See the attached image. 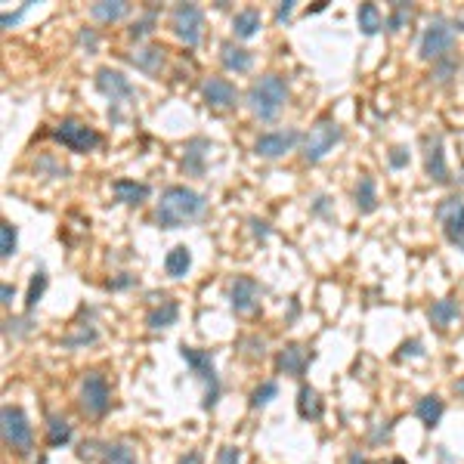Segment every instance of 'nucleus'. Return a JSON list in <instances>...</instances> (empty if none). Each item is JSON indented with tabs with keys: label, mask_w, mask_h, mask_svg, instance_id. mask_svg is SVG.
Wrapping results in <instances>:
<instances>
[{
	"label": "nucleus",
	"mask_w": 464,
	"mask_h": 464,
	"mask_svg": "<svg viewBox=\"0 0 464 464\" xmlns=\"http://www.w3.org/2000/svg\"><path fill=\"white\" fill-rule=\"evenodd\" d=\"M251 226H254V236H260V238H266V236H269L266 223H260V220H251Z\"/></svg>",
	"instance_id": "de8ad7c7"
},
{
	"label": "nucleus",
	"mask_w": 464,
	"mask_h": 464,
	"mask_svg": "<svg viewBox=\"0 0 464 464\" xmlns=\"http://www.w3.org/2000/svg\"><path fill=\"white\" fill-rule=\"evenodd\" d=\"M455 28H458V31H464V19H455Z\"/></svg>",
	"instance_id": "603ef678"
},
{
	"label": "nucleus",
	"mask_w": 464,
	"mask_h": 464,
	"mask_svg": "<svg viewBox=\"0 0 464 464\" xmlns=\"http://www.w3.org/2000/svg\"><path fill=\"white\" fill-rule=\"evenodd\" d=\"M96 90L103 93L112 105H118L121 99L134 96V84H130L121 72H115V68H99L96 72Z\"/></svg>",
	"instance_id": "ddd939ff"
},
{
	"label": "nucleus",
	"mask_w": 464,
	"mask_h": 464,
	"mask_svg": "<svg viewBox=\"0 0 464 464\" xmlns=\"http://www.w3.org/2000/svg\"><path fill=\"white\" fill-rule=\"evenodd\" d=\"M127 285H134V278L121 276V278H115V282H108V288H127Z\"/></svg>",
	"instance_id": "09e8293b"
},
{
	"label": "nucleus",
	"mask_w": 464,
	"mask_h": 464,
	"mask_svg": "<svg viewBox=\"0 0 464 464\" xmlns=\"http://www.w3.org/2000/svg\"><path fill=\"white\" fill-rule=\"evenodd\" d=\"M183 359H186V366H189V368L201 378V381L207 384V390H205V402H201V406L211 408L214 402H217V397H220V381H217L211 350H198V347H183Z\"/></svg>",
	"instance_id": "423d86ee"
},
{
	"label": "nucleus",
	"mask_w": 464,
	"mask_h": 464,
	"mask_svg": "<svg viewBox=\"0 0 464 464\" xmlns=\"http://www.w3.org/2000/svg\"><path fill=\"white\" fill-rule=\"evenodd\" d=\"M455 319H458V304H455L452 297H443V300H433L430 307V322L437 325V328H449Z\"/></svg>",
	"instance_id": "b1692460"
},
{
	"label": "nucleus",
	"mask_w": 464,
	"mask_h": 464,
	"mask_svg": "<svg viewBox=\"0 0 464 464\" xmlns=\"http://www.w3.org/2000/svg\"><path fill=\"white\" fill-rule=\"evenodd\" d=\"M437 220L443 226L449 242L458 247V251H464V198H458V195L443 198L437 205Z\"/></svg>",
	"instance_id": "1a4fd4ad"
},
{
	"label": "nucleus",
	"mask_w": 464,
	"mask_h": 464,
	"mask_svg": "<svg viewBox=\"0 0 464 464\" xmlns=\"http://www.w3.org/2000/svg\"><path fill=\"white\" fill-rule=\"evenodd\" d=\"M189 266H192V254H189V247H186V245L170 247L167 257H165V269H167V276H170V278H183L186 273H189Z\"/></svg>",
	"instance_id": "412c9836"
},
{
	"label": "nucleus",
	"mask_w": 464,
	"mask_h": 464,
	"mask_svg": "<svg viewBox=\"0 0 464 464\" xmlns=\"http://www.w3.org/2000/svg\"><path fill=\"white\" fill-rule=\"evenodd\" d=\"M112 192L121 205H143V201L149 198V186L136 183V180H115Z\"/></svg>",
	"instance_id": "a211bd4d"
},
{
	"label": "nucleus",
	"mask_w": 464,
	"mask_h": 464,
	"mask_svg": "<svg viewBox=\"0 0 464 464\" xmlns=\"http://www.w3.org/2000/svg\"><path fill=\"white\" fill-rule=\"evenodd\" d=\"M201 96H205V103L211 108H232L238 103L236 84L226 81V77H207V81L201 84Z\"/></svg>",
	"instance_id": "4468645a"
},
{
	"label": "nucleus",
	"mask_w": 464,
	"mask_h": 464,
	"mask_svg": "<svg viewBox=\"0 0 464 464\" xmlns=\"http://www.w3.org/2000/svg\"><path fill=\"white\" fill-rule=\"evenodd\" d=\"M278 393V387H276V381H266V384H260L257 390L251 393V408H260V406H266L269 399H273Z\"/></svg>",
	"instance_id": "f704fd0d"
},
{
	"label": "nucleus",
	"mask_w": 464,
	"mask_h": 464,
	"mask_svg": "<svg viewBox=\"0 0 464 464\" xmlns=\"http://www.w3.org/2000/svg\"><path fill=\"white\" fill-rule=\"evenodd\" d=\"M424 167H427L430 180L449 183V167H446V155H443V136H439V134L427 136V155H424Z\"/></svg>",
	"instance_id": "2eb2a0df"
},
{
	"label": "nucleus",
	"mask_w": 464,
	"mask_h": 464,
	"mask_svg": "<svg viewBox=\"0 0 464 464\" xmlns=\"http://www.w3.org/2000/svg\"><path fill=\"white\" fill-rule=\"evenodd\" d=\"M390 165H393V167H406V165H408V152L402 149V146H397V149L390 152Z\"/></svg>",
	"instance_id": "a19ab883"
},
{
	"label": "nucleus",
	"mask_w": 464,
	"mask_h": 464,
	"mask_svg": "<svg viewBox=\"0 0 464 464\" xmlns=\"http://www.w3.org/2000/svg\"><path fill=\"white\" fill-rule=\"evenodd\" d=\"M415 415L421 418L427 427H433V424H439V418H443V399H439V397H424V399H418Z\"/></svg>",
	"instance_id": "c85d7f7f"
},
{
	"label": "nucleus",
	"mask_w": 464,
	"mask_h": 464,
	"mask_svg": "<svg viewBox=\"0 0 464 464\" xmlns=\"http://www.w3.org/2000/svg\"><path fill=\"white\" fill-rule=\"evenodd\" d=\"M406 356H424L421 340H406V344L399 347V359H406Z\"/></svg>",
	"instance_id": "ea45409f"
},
{
	"label": "nucleus",
	"mask_w": 464,
	"mask_h": 464,
	"mask_svg": "<svg viewBox=\"0 0 464 464\" xmlns=\"http://www.w3.org/2000/svg\"><path fill=\"white\" fill-rule=\"evenodd\" d=\"M340 136H344V130H340V124L335 118L316 121L313 127H309V134L304 136V161H309V165L322 161L325 155L340 143Z\"/></svg>",
	"instance_id": "7ed1b4c3"
},
{
	"label": "nucleus",
	"mask_w": 464,
	"mask_h": 464,
	"mask_svg": "<svg viewBox=\"0 0 464 464\" xmlns=\"http://www.w3.org/2000/svg\"><path fill=\"white\" fill-rule=\"evenodd\" d=\"M205 195L189 189V186H167L161 192L158 207H155V220H158L161 229H180L183 223L205 214Z\"/></svg>",
	"instance_id": "f257e3e1"
},
{
	"label": "nucleus",
	"mask_w": 464,
	"mask_h": 464,
	"mask_svg": "<svg viewBox=\"0 0 464 464\" xmlns=\"http://www.w3.org/2000/svg\"><path fill=\"white\" fill-rule=\"evenodd\" d=\"M112 406V390H108V381L105 375L99 371H87L81 381V408L93 418H103Z\"/></svg>",
	"instance_id": "0eeeda50"
},
{
	"label": "nucleus",
	"mask_w": 464,
	"mask_h": 464,
	"mask_svg": "<svg viewBox=\"0 0 464 464\" xmlns=\"http://www.w3.org/2000/svg\"><path fill=\"white\" fill-rule=\"evenodd\" d=\"M297 412L300 418H307V421H319L322 418V399H319V393L313 390V387H300V393H297Z\"/></svg>",
	"instance_id": "5701e85b"
},
{
	"label": "nucleus",
	"mask_w": 464,
	"mask_h": 464,
	"mask_svg": "<svg viewBox=\"0 0 464 464\" xmlns=\"http://www.w3.org/2000/svg\"><path fill=\"white\" fill-rule=\"evenodd\" d=\"M174 31L186 46H195L201 41V28H205V15L195 4H176L174 6Z\"/></svg>",
	"instance_id": "9d476101"
},
{
	"label": "nucleus",
	"mask_w": 464,
	"mask_h": 464,
	"mask_svg": "<svg viewBox=\"0 0 464 464\" xmlns=\"http://www.w3.org/2000/svg\"><path fill=\"white\" fill-rule=\"evenodd\" d=\"M0 297H4V307H10V304H13V297H15V288H13L10 282H6L4 288H0Z\"/></svg>",
	"instance_id": "a18cd8bd"
},
{
	"label": "nucleus",
	"mask_w": 464,
	"mask_h": 464,
	"mask_svg": "<svg viewBox=\"0 0 464 464\" xmlns=\"http://www.w3.org/2000/svg\"><path fill=\"white\" fill-rule=\"evenodd\" d=\"M408 19H412V6H408L406 0H397V4H393V15L387 19V28H390V31H399Z\"/></svg>",
	"instance_id": "473e14b6"
},
{
	"label": "nucleus",
	"mask_w": 464,
	"mask_h": 464,
	"mask_svg": "<svg viewBox=\"0 0 464 464\" xmlns=\"http://www.w3.org/2000/svg\"><path fill=\"white\" fill-rule=\"evenodd\" d=\"M300 143V134L297 130H266V134L257 136V143H254V155H260V158H278V155L291 152L294 146Z\"/></svg>",
	"instance_id": "9b49d317"
},
{
	"label": "nucleus",
	"mask_w": 464,
	"mask_h": 464,
	"mask_svg": "<svg viewBox=\"0 0 464 464\" xmlns=\"http://www.w3.org/2000/svg\"><path fill=\"white\" fill-rule=\"evenodd\" d=\"M13 254H15V226L10 220H4L0 223V257L10 260Z\"/></svg>",
	"instance_id": "2f4dec72"
},
{
	"label": "nucleus",
	"mask_w": 464,
	"mask_h": 464,
	"mask_svg": "<svg viewBox=\"0 0 464 464\" xmlns=\"http://www.w3.org/2000/svg\"><path fill=\"white\" fill-rule=\"evenodd\" d=\"M93 340H96V328H87V325H84L77 335L65 337V347H81V344H93Z\"/></svg>",
	"instance_id": "4c0bfd02"
},
{
	"label": "nucleus",
	"mask_w": 464,
	"mask_h": 464,
	"mask_svg": "<svg viewBox=\"0 0 464 464\" xmlns=\"http://www.w3.org/2000/svg\"><path fill=\"white\" fill-rule=\"evenodd\" d=\"M452 44H455V22L437 15V19H430V25L424 28V34H421V59H427V62L446 59V53L452 50Z\"/></svg>",
	"instance_id": "20e7f679"
},
{
	"label": "nucleus",
	"mask_w": 464,
	"mask_h": 464,
	"mask_svg": "<svg viewBox=\"0 0 464 464\" xmlns=\"http://www.w3.org/2000/svg\"><path fill=\"white\" fill-rule=\"evenodd\" d=\"M93 449H96V443H84L81 449H77V458H81V461H90L93 455H96V452H93Z\"/></svg>",
	"instance_id": "c03bdc74"
},
{
	"label": "nucleus",
	"mask_w": 464,
	"mask_h": 464,
	"mask_svg": "<svg viewBox=\"0 0 464 464\" xmlns=\"http://www.w3.org/2000/svg\"><path fill=\"white\" fill-rule=\"evenodd\" d=\"M260 297H263V288L251 276H238L229 288V304L236 313H254L260 307Z\"/></svg>",
	"instance_id": "f8f14e48"
},
{
	"label": "nucleus",
	"mask_w": 464,
	"mask_h": 464,
	"mask_svg": "<svg viewBox=\"0 0 464 464\" xmlns=\"http://www.w3.org/2000/svg\"><path fill=\"white\" fill-rule=\"evenodd\" d=\"M220 62L229 68V72H247V68L254 65V56L247 50H242V46H236V44H223L220 46Z\"/></svg>",
	"instance_id": "6ab92c4d"
},
{
	"label": "nucleus",
	"mask_w": 464,
	"mask_h": 464,
	"mask_svg": "<svg viewBox=\"0 0 464 464\" xmlns=\"http://www.w3.org/2000/svg\"><path fill=\"white\" fill-rule=\"evenodd\" d=\"M4 443L19 455L31 452V446H34V430H31L25 412L15 406H4Z\"/></svg>",
	"instance_id": "6e6552de"
},
{
	"label": "nucleus",
	"mask_w": 464,
	"mask_h": 464,
	"mask_svg": "<svg viewBox=\"0 0 464 464\" xmlns=\"http://www.w3.org/2000/svg\"><path fill=\"white\" fill-rule=\"evenodd\" d=\"M25 10H28V4H25V6H22V10H19V13H4V19H0V22H4V28H10V25H15V22H19V19H22V15H25Z\"/></svg>",
	"instance_id": "37998d69"
},
{
	"label": "nucleus",
	"mask_w": 464,
	"mask_h": 464,
	"mask_svg": "<svg viewBox=\"0 0 464 464\" xmlns=\"http://www.w3.org/2000/svg\"><path fill=\"white\" fill-rule=\"evenodd\" d=\"M232 31H236V37H254L260 31V10H242L236 13V19H232Z\"/></svg>",
	"instance_id": "bb28decb"
},
{
	"label": "nucleus",
	"mask_w": 464,
	"mask_h": 464,
	"mask_svg": "<svg viewBox=\"0 0 464 464\" xmlns=\"http://www.w3.org/2000/svg\"><path fill=\"white\" fill-rule=\"evenodd\" d=\"M68 439H72V424L59 415H50V421H46V443L56 449V446H65Z\"/></svg>",
	"instance_id": "cd10ccee"
},
{
	"label": "nucleus",
	"mask_w": 464,
	"mask_h": 464,
	"mask_svg": "<svg viewBox=\"0 0 464 464\" xmlns=\"http://www.w3.org/2000/svg\"><path fill=\"white\" fill-rule=\"evenodd\" d=\"M207 149H211V143L201 139V136L186 143V155H183V170H186V174H192V176L205 174V155H207Z\"/></svg>",
	"instance_id": "f3484780"
},
{
	"label": "nucleus",
	"mask_w": 464,
	"mask_h": 464,
	"mask_svg": "<svg viewBox=\"0 0 464 464\" xmlns=\"http://www.w3.org/2000/svg\"><path fill=\"white\" fill-rule=\"evenodd\" d=\"M176 316H180V307H176L174 300H165V304L155 307L152 313L146 316V325H149L152 331H158V328H167V325H174Z\"/></svg>",
	"instance_id": "393cba45"
},
{
	"label": "nucleus",
	"mask_w": 464,
	"mask_h": 464,
	"mask_svg": "<svg viewBox=\"0 0 464 464\" xmlns=\"http://www.w3.org/2000/svg\"><path fill=\"white\" fill-rule=\"evenodd\" d=\"M455 393H458V397H464V378H461V381H455Z\"/></svg>",
	"instance_id": "8fccbe9b"
},
{
	"label": "nucleus",
	"mask_w": 464,
	"mask_h": 464,
	"mask_svg": "<svg viewBox=\"0 0 464 464\" xmlns=\"http://www.w3.org/2000/svg\"><path fill=\"white\" fill-rule=\"evenodd\" d=\"M81 44H87L90 50H96V34H93V31H81Z\"/></svg>",
	"instance_id": "49530a36"
},
{
	"label": "nucleus",
	"mask_w": 464,
	"mask_h": 464,
	"mask_svg": "<svg viewBox=\"0 0 464 464\" xmlns=\"http://www.w3.org/2000/svg\"><path fill=\"white\" fill-rule=\"evenodd\" d=\"M452 75H455V62L449 59V56H446V59H439V62H433V77H437L439 84H446Z\"/></svg>",
	"instance_id": "e433bc0d"
},
{
	"label": "nucleus",
	"mask_w": 464,
	"mask_h": 464,
	"mask_svg": "<svg viewBox=\"0 0 464 464\" xmlns=\"http://www.w3.org/2000/svg\"><path fill=\"white\" fill-rule=\"evenodd\" d=\"M44 288H46V276L44 273H34V278H31V285H28V294H25V307L28 309L37 307V300L44 297Z\"/></svg>",
	"instance_id": "72a5a7b5"
},
{
	"label": "nucleus",
	"mask_w": 464,
	"mask_h": 464,
	"mask_svg": "<svg viewBox=\"0 0 464 464\" xmlns=\"http://www.w3.org/2000/svg\"><path fill=\"white\" fill-rule=\"evenodd\" d=\"M152 28H155V13L149 10L139 22H134V28H130V37H134V41H139V37L152 34Z\"/></svg>",
	"instance_id": "c9c22d12"
},
{
	"label": "nucleus",
	"mask_w": 464,
	"mask_h": 464,
	"mask_svg": "<svg viewBox=\"0 0 464 464\" xmlns=\"http://www.w3.org/2000/svg\"><path fill=\"white\" fill-rule=\"evenodd\" d=\"M356 19H359V28H362V34H378V31L384 28L381 10H378L375 4H362V6H359V13H356Z\"/></svg>",
	"instance_id": "c756f323"
},
{
	"label": "nucleus",
	"mask_w": 464,
	"mask_h": 464,
	"mask_svg": "<svg viewBox=\"0 0 464 464\" xmlns=\"http://www.w3.org/2000/svg\"><path fill=\"white\" fill-rule=\"evenodd\" d=\"M53 136L72 152H93V149H99V143H103V136H99L90 124H81L75 118L59 121L56 127H53Z\"/></svg>",
	"instance_id": "39448f33"
},
{
	"label": "nucleus",
	"mask_w": 464,
	"mask_h": 464,
	"mask_svg": "<svg viewBox=\"0 0 464 464\" xmlns=\"http://www.w3.org/2000/svg\"><path fill=\"white\" fill-rule=\"evenodd\" d=\"M242 461V452L236 446H223L220 455H217V464H238Z\"/></svg>",
	"instance_id": "58836bf2"
},
{
	"label": "nucleus",
	"mask_w": 464,
	"mask_h": 464,
	"mask_svg": "<svg viewBox=\"0 0 464 464\" xmlns=\"http://www.w3.org/2000/svg\"><path fill=\"white\" fill-rule=\"evenodd\" d=\"M130 62H134L139 72L158 75L161 65H165V50H161V46H143V50H136L134 56H130Z\"/></svg>",
	"instance_id": "aec40b11"
},
{
	"label": "nucleus",
	"mask_w": 464,
	"mask_h": 464,
	"mask_svg": "<svg viewBox=\"0 0 464 464\" xmlns=\"http://www.w3.org/2000/svg\"><path fill=\"white\" fill-rule=\"evenodd\" d=\"M291 10H294V0H285V4H278V13H276V22H278V25L291 19Z\"/></svg>",
	"instance_id": "79ce46f5"
},
{
	"label": "nucleus",
	"mask_w": 464,
	"mask_h": 464,
	"mask_svg": "<svg viewBox=\"0 0 464 464\" xmlns=\"http://www.w3.org/2000/svg\"><path fill=\"white\" fill-rule=\"evenodd\" d=\"M288 103V84H285L282 75H266L260 81L251 84L247 90V108L257 115L260 121H273L282 105Z\"/></svg>",
	"instance_id": "f03ea898"
},
{
	"label": "nucleus",
	"mask_w": 464,
	"mask_h": 464,
	"mask_svg": "<svg viewBox=\"0 0 464 464\" xmlns=\"http://www.w3.org/2000/svg\"><path fill=\"white\" fill-rule=\"evenodd\" d=\"M356 211L359 214H371L378 207V192H375V180L371 176H359V183H356Z\"/></svg>",
	"instance_id": "4be33fe9"
},
{
	"label": "nucleus",
	"mask_w": 464,
	"mask_h": 464,
	"mask_svg": "<svg viewBox=\"0 0 464 464\" xmlns=\"http://www.w3.org/2000/svg\"><path fill=\"white\" fill-rule=\"evenodd\" d=\"M390 464H406V461H402V458H393V461H390Z\"/></svg>",
	"instance_id": "864d4df0"
},
{
	"label": "nucleus",
	"mask_w": 464,
	"mask_h": 464,
	"mask_svg": "<svg viewBox=\"0 0 464 464\" xmlns=\"http://www.w3.org/2000/svg\"><path fill=\"white\" fill-rule=\"evenodd\" d=\"M130 13V4H124V0H112V4H93L90 6V15L96 22H118V19H124V15Z\"/></svg>",
	"instance_id": "a878e982"
},
{
	"label": "nucleus",
	"mask_w": 464,
	"mask_h": 464,
	"mask_svg": "<svg viewBox=\"0 0 464 464\" xmlns=\"http://www.w3.org/2000/svg\"><path fill=\"white\" fill-rule=\"evenodd\" d=\"M103 464H136V455L127 443H108L103 449Z\"/></svg>",
	"instance_id": "7c9ffc66"
},
{
	"label": "nucleus",
	"mask_w": 464,
	"mask_h": 464,
	"mask_svg": "<svg viewBox=\"0 0 464 464\" xmlns=\"http://www.w3.org/2000/svg\"><path fill=\"white\" fill-rule=\"evenodd\" d=\"M350 464H366V458L362 455H350Z\"/></svg>",
	"instance_id": "3c124183"
},
{
	"label": "nucleus",
	"mask_w": 464,
	"mask_h": 464,
	"mask_svg": "<svg viewBox=\"0 0 464 464\" xmlns=\"http://www.w3.org/2000/svg\"><path fill=\"white\" fill-rule=\"evenodd\" d=\"M307 362H309V356L307 350L300 344H288L282 353H278V359H276V366L282 375H291V378H300L307 371Z\"/></svg>",
	"instance_id": "dca6fc26"
}]
</instances>
